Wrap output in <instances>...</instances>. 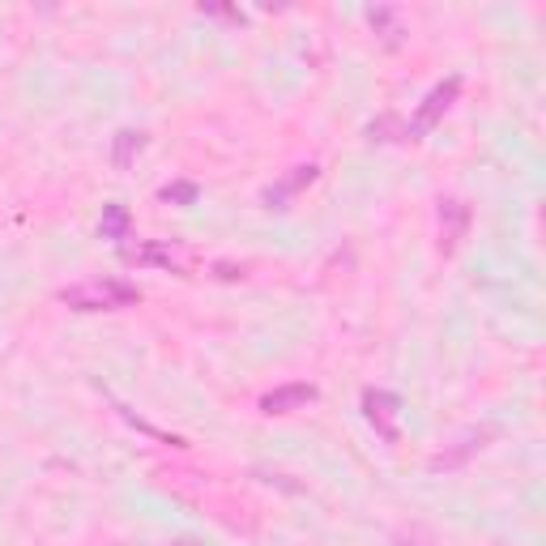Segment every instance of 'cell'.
I'll return each instance as SVG.
<instances>
[{
    "label": "cell",
    "instance_id": "8992f818",
    "mask_svg": "<svg viewBox=\"0 0 546 546\" xmlns=\"http://www.w3.org/2000/svg\"><path fill=\"white\" fill-rule=\"evenodd\" d=\"M316 175H320V171H316V163L291 167V171H286L278 184H269V188H265V210H291V201H295L299 192L316 180Z\"/></svg>",
    "mask_w": 546,
    "mask_h": 546
},
{
    "label": "cell",
    "instance_id": "52a82bcc",
    "mask_svg": "<svg viewBox=\"0 0 546 546\" xmlns=\"http://www.w3.org/2000/svg\"><path fill=\"white\" fill-rule=\"evenodd\" d=\"M491 436H495V427H478V431H470V436H461V440H457V448H444V453L431 457V461H427V470H431V474H440V470H461V465L470 461L474 453H483Z\"/></svg>",
    "mask_w": 546,
    "mask_h": 546
},
{
    "label": "cell",
    "instance_id": "3957f363",
    "mask_svg": "<svg viewBox=\"0 0 546 546\" xmlns=\"http://www.w3.org/2000/svg\"><path fill=\"white\" fill-rule=\"evenodd\" d=\"M363 419L384 444L401 440V397L389 389H363Z\"/></svg>",
    "mask_w": 546,
    "mask_h": 546
},
{
    "label": "cell",
    "instance_id": "6da1fadb",
    "mask_svg": "<svg viewBox=\"0 0 546 546\" xmlns=\"http://www.w3.org/2000/svg\"><path fill=\"white\" fill-rule=\"evenodd\" d=\"M60 303L73 312H120V308L141 303V291H137V282H128V278H86V282L64 286Z\"/></svg>",
    "mask_w": 546,
    "mask_h": 546
},
{
    "label": "cell",
    "instance_id": "5bb4252c",
    "mask_svg": "<svg viewBox=\"0 0 546 546\" xmlns=\"http://www.w3.org/2000/svg\"><path fill=\"white\" fill-rule=\"evenodd\" d=\"M171 546H192V542H171Z\"/></svg>",
    "mask_w": 546,
    "mask_h": 546
},
{
    "label": "cell",
    "instance_id": "7a4b0ae2",
    "mask_svg": "<svg viewBox=\"0 0 546 546\" xmlns=\"http://www.w3.org/2000/svg\"><path fill=\"white\" fill-rule=\"evenodd\" d=\"M124 265H154V269H171V273H188L192 269V252L171 244V239H137V244L120 248Z\"/></svg>",
    "mask_w": 546,
    "mask_h": 546
},
{
    "label": "cell",
    "instance_id": "7c38bea8",
    "mask_svg": "<svg viewBox=\"0 0 546 546\" xmlns=\"http://www.w3.org/2000/svg\"><path fill=\"white\" fill-rule=\"evenodd\" d=\"M367 18H372V26H380V30H384V43H389V47H397V43H401V35H406L393 9H372V13H367Z\"/></svg>",
    "mask_w": 546,
    "mask_h": 546
},
{
    "label": "cell",
    "instance_id": "9c48e42d",
    "mask_svg": "<svg viewBox=\"0 0 546 546\" xmlns=\"http://www.w3.org/2000/svg\"><path fill=\"white\" fill-rule=\"evenodd\" d=\"M141 150H146V133H137V128H120L116 141H111V163H116L120 171H128L137 163Z\"/></svg>",
    "mask_w": 546,
    "mask_h": 546
},
{
    "label": "cell",
    "instance_id": "277c9868",
    "mask_svg": "<svg viewBox=\"0 0 546 546\" xmlns=\"http://www.w3.org/2000/svg\"><path fill=\"white\" fill-rule=\"evenodd\" d=\"M457 94H461V77H448V82L431 86V90H427V99L419 103V111H414V120H410V128H406V137H410V141L427 137L431 128H436V124L444 120V111L457 103Z\"/></svg>",
    "mask_w": 546,
    "mask_h": 546
},
{
    "label": "cell",
    "instance_id": "5b68a950",
    "mask_svg": "<svg viewBox=\"0 0 546 546\" xmlns=\"http://www.w3.org/2000/svg\"><path fill=\"white\" fill-rule=\"evenodd\" d=\"M316 397H320V389H316V384H308V380L278 384V389H269V393L261 397V414H269V419H282V414L308 410Z\"/></svg>",
    "mask_w": 546,
    "mask_h": 546
},
{
    "label": "cell",
    "instance_id": "8fae6325",
    "mask_svg": "<svg viewBox=\"0 0 546 546\" xmlns=\"http://www.w3.org/2000/svg\"><path fill=\"white\" fill-rule=\"evenodd\" d=\"M197 197H201V188L192 180H175V184L158 188V201H167V205H197Z\"/></svg>",
    "mask_w": 546,
    "mask_h": 546
},
{
    "label": "cell",
    "instance_id": "ba28073f",
    "mask_svg": "<svg viewBox=\"0 0 546 546\" xmlns=\"http://www.w3.org/2000/svg\"><path fill=\"white\" fill-rule=\"evenodd\" d=\"M465 231H470V205L457 201V197L440 201V252L453 256V252L461 248Z\"/></svg>",
    "mask_w": 546,
    "mask_h": 546
},
{
    "label": "cell",
    "instance_id": "30bf717a",
    "mask_svg": "<svg viewBox=\"0 0 546 546\" xmlns=\"http://www.w3.org/2000/svg\"><path fill=\"white\" fill-rule=\"evenodd\" d=\"M128 227H133V214H128L124 205H107L103 222H99V235L103 239H128Z\"/></svg>",
    "mask_w": 546,
    "mask_h": 546
},
{
    "label": "cell",
    "instance_id": "4fadbf2b",
    "mask_svg": "<svg viewBox=\"0 0 546 546\" xmlns=\"http://www.w3.org/2000/svg\"><path fill=\"white\" fill-rule=\"evenodd\" d=\"M393 546H436V542H431V534H427L423 525H410V529H397Z\"/></svg>",
    "mask_w": 546,
    "mask_h": 546
}]
</instances>
